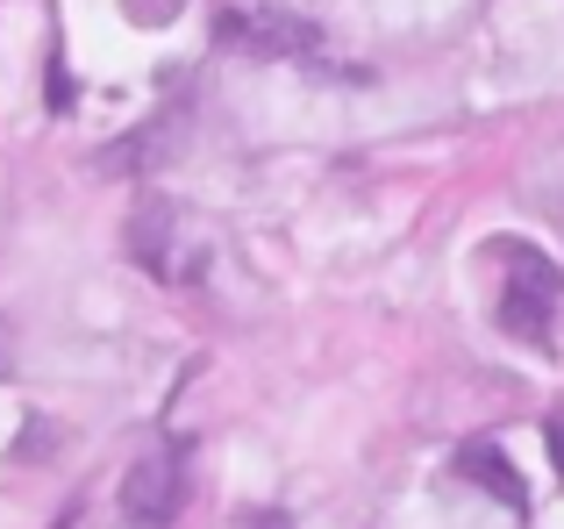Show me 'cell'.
Returning a JSON list of instances; mask_svg holds the SVG:
<instances>
[{
    "mask_svg": "<svg viewBox=\"0 0 564 529\" xmlns=\"http://www.w3.org/2000/svg\"><path fill=\"white\" fill-rule=\"evenodd\" d=\"M186 451H143L122 479V516L137 529H172L186 508Z\"/></svg>",
    "mask_w": 564,
    "mask_h": 529,
    "instance_id": "obj_2",
    "label": "cell"
},
{
    "mask_svg": "<svg viewBox=\"0 0 564 529\" xmlns=\"http://www.w3.org/2000/svg\"><path fill=\"white\" fill-rule=\"evenodd\" d=\"M494 258L508 264V287H500V330H508L514 344L551 350V322H557L564 272L543 251H529V244H494Z\"/></svg>",
    "mask_w": 564,
    "mask_h": 529,
    "instance_id": "obj_1",
    "label": "cell"
},
{
    "mask_svg": "<svg viewBox=\"0 0 564 529\" xmlns=\"http://www.w3.org/2000/svg\"><path fill=\"white\" fill-rule=\"evenodd\" d=\"M551 458H557V473H564V422H551Z\"/></svg>",
    "mask_w": 564,
    "mask_h": 529,
    "instance_id": "obj_8",
    "label": "cell"
},
{
    "mask_svg": "<svg viewBox=\"0 0 564 529\" xmlns=\"http://www.w3.org/2000/svg\"><path fill=\"white\" fill-rule=\"evenodd\" d=\"M221 36L250 43L258 57H315V51H322L315 22H301V14H279V8H236V14H221Z\"/></svg>",
    "mask_w": 564,
    "mask_h": 529,
    "instance_id": "obj_3",
    "label": "cell"
},
{
    "mask_svg": "<svg viewBox=\"0 0 564 529\" xmlns=\"http://www.w3.org/2000/svg\"><path fill=\"white\" fill-rule=\"evenodd\" d=\"M172 223H180V215H172L165 201H143V208L129 215V251L151 264L158 279H172V272H180V258H172V244H180V237H172Z\"/></svg>",
    "mask_w": 564,
    "mask_h": 529,
    "instance_id": "obj_5",
    "label": "cell"
},
{
    "mask_svg": "<svg viewBox=\"0 0 564 529\" xmlns=\"http://www.w3.org/2000/svg\"><path fill=\"white\" fill-rule=\"evenodd\" d=\"M172 14H180V0H129V22H143V29L172 22Z\"/></svg>",
    "mask_w": 564,
    "mask_h": 529,
    "instance_id": "obj_6",
    "label": "cell"
},
{
    "mask_svg": "<svg viewBox=\"0 0 564 529\" xmlns=\"http://www.w3.org/2000/svg\"><path fill=\"white\" fill-rule=\"evenodd\" d=\"M236 529H293V522H286V516H264V508H258V516H243Z\"/></svg>",
    "mask_w": 564,
    "mask_h": 529,
    "instance_id": "obj_7",
    "label": "cell"
},
{
    "mask_svg": "<svg viewBox=\"0 0 564 529\" xmlns=\"http://www.w3.org/2000/svg\"><path fill=\"white\" fill-rule=\"evenodd\" d=\"M457 473L471 479V487H486L500 508H514V516H529V487H522V473H514L508 458H500L494 444H465L457 451Z\"/></svg>",
    "mask_w": 564,
    "mask_h": 529,
    "instance_id": "obj_4",
    "label": "cell"
}]
</instances>
